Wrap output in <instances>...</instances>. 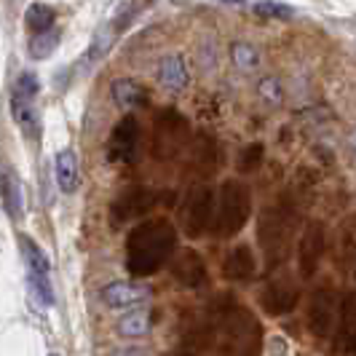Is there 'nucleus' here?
<instances>
[{
  "label": "nucleus",
  "mask_w": 356,
  "mask_h": 356,
  "mask_svg": "<svg viewBox=\"0 0 356 356\" xmlns=\"http://www.w3.org/2000/svg\"><path fill=\"white\" fill-rule=\"evenodd\" d=\"M335 338L332 348L338 354H356V292H346L338 303V316H335Z\"/></svg>",
  "instance_id": "2eb2a0df"
},
{
  "label": "nucleus",
  "mask_w": 356,
  "mask_h": 356,
  "mask_svg": "<svg viewBox=\"0 0 356 356\" xmlns=\"http://www.w3.org/2000/svg\"><path fill=\"white\" fill-rule=\"evenodd\" d=\"M231 59L241 72H252L260 67V51H257L252 43H247V40H236V43H233Z\"/></svg>",
  "instance_id": "393cba45"
},
{
  "label": "nucleus",
  "mask_w": 356,
  "mask_h": 356,
  "mask_svg": "<svg viewBox=\"0 0 356 356\" xmlns=\"http://www.w3.org/2000/svg\"><path fill=\"white\" fill-rule=\"evenodd\" d=\"M188 121L177 110H161L153 124V156L159 161H172L188 145Z\"/></svg>",
  "instance_id": "6e6552de"
},
{
  "label": "nucleus",
  "mask_w": 356,
  "mask_h": 356,
  "mask_svg": "<svg viewBox=\"0 0 356 356\" xmlns=\"http://www.w3.org/2000/svg\"><path fill=\"white\" fill-rule=\"evenodd\" d=\"M257 273V263H254V252L250 244H236L228 250L225 260H222V276L228 282H250Z\"/></svg>",
  "instance_id": "f3484780"
},
{
  "label": "nucleus",
  "mask_w": 356,
  "mask_h": 356,
  "mask_svg": "<svg viewBox=\"0 0 356 356\" xmlns=\"http://www.w3.org/2000/svg\"><path fill=\"white\" fill-rule=\"evenodd\" d=\"M327 252V228L319 220H311L305 225L300 244H298V268H300V279H314V273L319 270L321 257Z\"/></svg>",
  "instance_id": "ddd939ff"
},
{
  "label": "nucleus",
  "mask_w": 356,
  "mask_h": 356,
  "mask_svg": "<svg viewBox=\"0 0 356 356\" xmlns=\"http://www.w3.org/2000/svg\"><path fill=\"white\" fill-rule=\"evenodd\" d=\"M338 316V298L330 282H324L314 289L311 300H308V330L314 338H327L335 327Z\"/></svg>",
  "instance_id": "9d476101"
},
{
  "label": "nucleus",
  "mask_w": 356,
  "mask_h": 356,
  "mask_svg": "<svg viewBox=\"0 0 356 356\" xmlns=\"http://www.w3.org/2000/svg\"><path fill=\"white\" fill-rule=\"evenodd\" d=\"M56 46H59V33H54L51 30H46V33H35L33 35V40H30V46H27V51H30V56L33 59H49L54 51H56Z\"/></svg>",
  "instance_id": "a878e982"
},
{
  "label": "nucleus",
  "mask_w": 356,
  "mask_h": 356,
  "mask_svg": "<svg viewBox=\"0 0 356 356\" xmlns=\"http://www.w3.org/2000/svg\"><path fill=\"white\" fill-rule=\"evenodd\" d=\"M217 3H228V6H238V3H247V0H217Z\"/></svg>",
  "instance_id": "473e14b6"
},
{
  "label": "nucleus",
  "mask_w": 356,
  "mask_h": 356,
  "mask_svg": "<svg viewBox=\"0 0 356 356\" xmlns=\"http://www.w3.org/2000/svg\"><path fill=\"white\" fill-rule=\"evenodd\" d=\"M214 204H217V196H214V191L207 182L196 185L188 193L185 207H182V228H185L188 238H201L204 233L212 228Z\"/></svg>",
  "instance_id": "1a4fd4ad"
},
{
  "label": "nucleus",
  "mask_w": 356,
  "mask_h": 356,
  "mask_svg": "<svg viewBox=\"0 0 356 356\" xmlns=\"http://www.w3.org/2000/svg\"><path fill=\"white\" fill-rule=\"evenodd\" d=\"M298 303H300V284L289 273L273 276L266 284V289H263V295H260V305L266 308V314H270V316L289 314V311L298 308Z\"/></svg>",
  "instance_id": "9b49d317"
},
{
  "label": "nucleus",
  "mask_w": 356,
  "mask_h": 356,
  "mask_svg": "<svg viewBox=\"0 0 356 356\" xmlns=\"http://www.w3.org/2000/svg\"><path fill=\"white\" fill-rule=\"evenodd\" d=\"M193 166H196L198 175H204V177H209L214 172V166H217V145H214L212 137H207V134H198V140L193 143Z\"/></svg>",
  "instance_id": "5701e85b"
},
{
  "label": "nucleus",
  "mask_w": 356,
  "mask_h": 356,
  "mask_svg": "<svg viewBox=\"0 0 356 356\" xmlns=\"http://www.w3.org/2000/svg\"><path fill=\"white\" fill-rule=\"evenodd\" d=\"M150 330H153V316H150L147 308H143V311H126L124 316L118 319V324H115V332L129 340L145 338Z\"/></svg>",
  "instance_id": "4be33fe9"
},
{
  "label": "nucleus",
  "mask_w": 356,
  "mask_h": 356,
  "mask_svg": "<svg viewBox=\"0 0 356 356\" xmlns=\"http://www.w3.org/2000/svg\"><path fill=\"white\" fill-rule=\"evenodd\" d=\"M0 196H3V209L8 212L11 220L24 217V191H22V179L14 169H3L0 175Z\"/></svg>",
  "instance_id": "6ab92c4d"
},
{
  "label": "nucleus",
  "mask_w": 356,
  "mask_h": 356,
  "mask_svg": "<svg viewBox=\"0 0 356 356\" xmlns=\"http://www.w3.org/2000/svg\"><path fill=\"white\" fill-rule=\"evenodd\" d=\"M110 356H145V348H140V346H126V348L113 351Z\"/></svg>",
  "instance_id": "7c9ffc66"
},
{
  "label": "nucleus",
  "mask_w": 356,
  "mask_h": 356,
  "mask_svg": "<svg viewBox=\"0 0 356 356\" xmlns=\"http://www.w3.org/2000/svg\"><path fill=\"white\" fill-rule=\"evenodd\" d=\"M54 177H56V185H59L62 193L72 196L78 191V185H81L78 159H75V153H72L70 147H65V150L56 153V159H54Z\"/></svg>",
  "instance_id": "aec40b11"
},
{
  "label": "nucleus",
  "mask_w": 356,
  "mask_h": 356,
  "mask_svg": "<svg viewBox=\"0 0 356 356\" xmlns=\"http://www.w3.org/2000/svg\"><path fill=\"white\" fill-rule=\"evenodd\" d=\"M99 298L105 300V305L115 308V311H131L134 305L150 303L153 289L137 282H110L107 286H102Z\"/></svg>",
  "instance_id": "dca6fc26"
},
{
  "label": "nucleus",
  "mask_w": 356,
  "mask_h": 356,
  "mask_svg": "<svg viewBox=\"0 0 356 356\" xmlns=\"http://www.w3.org/2000/svg\"><path fill=\"white\" fill-rule=\"evenodd\" d=\"M209 327L222 356H260L263 351L260 319L231 295H222L214 300Z\"/></svg>",
  "instance_id": "7ed1b4c3"
},
{
  "label": "nucleus",
  "mask_w": 356,
  "mask_h": 356,
  "mask_svg": "<svg viewBox=\"0 0 356 356\" xmlns=\"http://www.w3.org/2000/svg\"><path fill=\"white\" fill-rule=\"evenodd\" d=\"M137 153H140V121L134 115H124L110 131L107 159L113 163H134Z\"/></svg>",
  "instance_id": "f8f14e48"
},
{
  "label": "nucleus",
  "mask_w": 356,
  "mask_h": 356,
  "mask_svg": "<svg viewBox=\"0 0 356 356\" xmlns=\"http://www.w3.org/2000/svg\"><path fill=\"white\" fill-rule=\"evenodd\" d=\"M163 198H172V193L169 191H156L150 185H129L110 201V212H107L110 214V225L121 228L129 222L145 220L159 204H163Z\"/></svg>",
  "instance_id": "39448f33"
},
{
  "label": "nucleus",
  "mask_w": 356,
  "mask_h": 356,
  "mask_svg": "<svg viewBox=\"0 0 356 356\" xmlns=\"http://www.w3.org/2000/svg\"><path fill=\"white\" fill-rule=\"evenodd\" d=\"M159 83L166 91H185L188 83H191V72H188V65L179 54H169L159 62Z\"/></svg>",
  "instance_id": "a211bd4d"
},
{
  "label": "nucleus",
  "mask_w": 356,
  "mask_h": 356,
  "mask_svg": "<svg viewBox=\"0 0 356 356\" xmlns=\"http://www.w3.org/2000/svg\"><path fill=\"white\" fill-rule=\"evenodd\" d=\"M110 40H113L110 30H99V33L94 35V40H91V49H89V54H86V62H94V59L105 56L107 49H110Z\"/></svg>",
  "instance_id": "c85d7f7f"
},
{
  "label": "nucleus",
  "mask_w": 356,
  "mask_h": 356,
  "mask_svg": "<svg viewBox=\"0 0 356 356\" xmlns=\"http://www.w3.org/2000/svg\"><path fill=\"white\" fill-rule=\"evenodd\" d=\"M260 94H263L266 102H273V105H282V99H284L282 86H279L276 78H263V81H260Z\"/></svg>",
  "instance_id": "c756f323"
},
{
  "label": "nucleus",
  "mask_w": 356,
  "mask_h": 356,
  "mask_svg": "<svg viewBox=\"0 0 356 356\" xmlns=\"http://www.w3.org/2000/svg\"><path fill=\"white\" fill-rule=\"evenodd\" d=\"M252 214V191L241 179H225L220 188V196L214 204L212 233L220 241L236 238L250 222Z\"/></svg>",
  "instance_id": "20e7f679"
},
{
  "label": "nucleus",
  "mask_w": 356,
  "mask_h": 356,
  "mask_svg": "<svg viewBox=\"0 0 356 356\" xmlns=\"http://www.w3.org/2000/svg\"><path fill=\"white\" fill-rule=\"evenodd\" d=\"M260 163H263V145L260 143H254L241 150V161H238V169L241 172H254Z\"/></svg>",
  "instance_id": "cd10ccee"
},
{
  "label": "nucleus",
  "mask_w": 356,
  "mask_h": 356,
  "mask_svg": "<svg viewBox=\"0 0 356 356\" xmlns=\"http://www.w3.org/2000/svg\"><path fill=\"white\" fill-rule=\"evenodd\" d=\"M40 94V81L35 72H22L11 89V115L17 126L24 131V137L35 140L40 134V115H38L35 99Z\"/></svg>",
  "instance_id": "423d86ee"
},
{
  "label": "nucleus",
  "mask_w": 356,
  "mask_h": 356,
  "mask_svg": "<svg viewBox=\"0 0 356 356\" xmlns=\"http://www.w3.org/2000/svg\"><path fill=\"white\" fill-rule=\"evenodd\" d=\"M54 22H56V11H54L51 6H46V3H33V6L24 11V24H27V30H30L33 35L51 30Z\"/></svg>",
  "instance_id": "b1692460"
},
{
  "label": "nucleus",
  "mask_w": 356,
  "mask_h": 356,
  "mask_svg": "<svg viewBox=\"0 0 356 356\" xmlns=\"http://www.w3.org/2000/svg\"><path fill=\"white\" fill-rule=\"evenodd\" d=\"M124 250V266L129 276L150 279L177 252V228L163 217L143 220L129 231Z\"/></svg>",
  "instance_id": "f257e3e1"
},
{
  "label": "nucleus",
  "mask_w": 356,
  "mask_h": 356,
  "mask_svg": "<svg viewBox=\"0 0 356 356\" xmlns=\"http://www.w3.org/2000/svg\"><path fill=\"white\" fill-rule=\"evenodd\" d=\"M303 193L298 188H286L273 204H268L257 222V244L266 254L268 270H276L286 263L292 250V236L303 220Z\"/></svg>",
  "instance_id": "f03ea898"
},
{
  "label": "nucleus",
  "mask_w": 356,
  "mask_h": 356,
  "mask_svg": "<svg viewBox=\"0 0 356 356\" xmlns=\"http://www.w3.org/2000/svg\"><path fill=\"white\" fill-rule=\"evenodd\" d=\"M19 250L27 266V282H30V292L43 308L54 305V286H51V260L49 254L38 247L30 236L19 238Z\"/></svg>",
  "instance_id": "0eeeda50"
},
{
  "label": "nucleus",
  "mask_w": 356,
  "mask_h": 356,
  "mask_svg": "<svg viewBox=\"0 0 356 356\" xmlns=\"http://www.w3.org/2000/svg\"><path fill=\"white\" fill-rule=\"evenodd\" d=\"M166 356H201V354H196V351H188V348H179V351H175V354H166Z\"/></svg>",
  "instance_id": "2f4dec72"
},
{
  "label": "nucleus",
  "mask_w": 356,
  "mask_h": 356,
  "mask_svg": "<svg viewBox=\"0 0 356 356\" xmlns=\"http://www.w3.org/2000/svg\"><path fill=\"white\" fill-rule=\"evenodd\" d=\"M49 356H56V354H49Z\"/></svg>",
  "instance_id": "72a5a7b5"
},
{
  "label": "nucleus",
  "mask_w": 356,
  "mask_h": 356,
  "mask_svg": "<svg viewBox=\"0 0 356 356\" xmlns=\"http://www.w3.org/2000/svg\"><path fill=\"white\" fill-rule=\"evenodd\" d=\"M110 97H113V102L121 107V110H134V107L147 102L145 89L137 81H131V78H115L110 83Z\"/></svg>",
  "instance_id": "412c9836"
},
{
  "label": "nucleus",
  "mask_w": 356,
  "mask_h": 356,
  "mask_svg": "<svg viewBox=\"0 0 356 356\" xmlns=\"http://www.w3.org/2000/svg\"><path fill=\"white\" fill-rule=\"evenodd\" d=\"M166 266H169L172 279H175L179 286H185V289H201V286L209 284L207 263H204V257H201L196 250H191V247L175 252Z\"/></svg>",
  "instance_id": "4468645a"
},
{
  "label": "nucleus",
  "mask_w": 356,
  "mask_h": 356,
  "mask_svg": "<svg viewBox=\"0 0 356 356\" xmlns=\"http://www.w3.org/2000/svg\"><path fill=\"white\" fill-rule=\"evenodd\" d=\"M252 11L263 19H276V22H286V19L295 17V8L292 6H284L279 0H257L252 6Z\"/></svg>",
  "instance_id": "bb28decb"
}]
</instances>
